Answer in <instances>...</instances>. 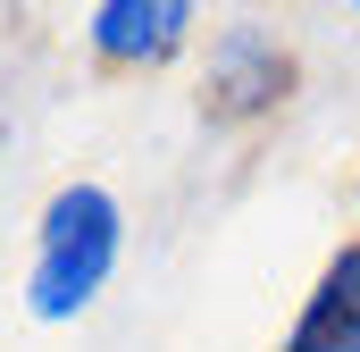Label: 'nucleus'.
<instances>
[{
    "label": "nucleus",
    "mask_w": 360,
    "mask_h": 352,
    "mask_svg": "<svg viewBox=\"0 0 360 352\" xmlns=\"http://www.w3.org/2000/svg\"><path fill=\"white\" fill-rule=\"evenodd\" d=\"M285 51L260 42V34H218L210 42V101L226 109V118H252V109H276V92H285Z\"/></svg>",
    "instance_id": "3"
},
{
    "label": "nucleus",
    "mask_w": 360,
    "mask_h": 352,
    "mask_svg": "<svg viewBox=\"0 0 360 352\" xmlns=\"http://www.w3.org/2000/svg\"><path fill=\"white\" fill-rule=\"evenodd\" d=\"M84 42L117 68H160L193 42V8L184 0H101L84 17Z\"/></svg>",
    "instance_id": "2"
},
{
    "label": "nucleus",
    "mask_w": 360,
    "mask_h": 352,
    "mask_svg": "<svg viewBox=\"0 0 360 352\" xmlns=\"http://www.w3.org/2000/svg\"><path fill=\"white\" fill-rule=\"evenodd\" d=\"M285 352H360V244H344L327 260V277L310 285Z\"/></svg>",
    "instance_id": "4"
},
{
    "label": "nucleus",
    "mask_w": 360,
    "mask_h": 352,
    "mask_svg": "<svg viewBox=\"0 0 360 352\" xmlns=\"http://www.w3.org/2000/svg\"><path fill=\"white\" fill-rule=\"evenodd\" d=\"M126 260V210H117V193L109 184H59L51 201H42V227H34V268H25V310L34 319H51V327H68V319H84L92 302L109 294V277Z\"/></svg>",
    "instance_id": "1"
}]
</instances>
